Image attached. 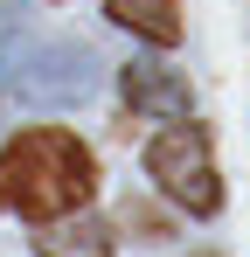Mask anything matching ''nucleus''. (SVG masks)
<instances>
[{
  "instance_id": "1",
  "label": "nucleus",
  "mask_w": 250,
  "mask_h": 257,
  "mask_svg": "<svg viewBox=\"0 0 250 257\" xmlns=\"http://www.w3.org/2000/svg\"><path fill=\"white\" fill-rule=\"evenodd\" d=\"M97 188V160L77 132L63 125H28L0 146V209L21 222H63L83 215Z\"/></svg>"
},
{
  "instance_id": "2",
  "label": "nucleus",
  "mask_w": 250,
  "mask_h": 257,
  "mask_svg": "<svg viewBox=\"0 0 250 257\" xmlns=\"http://www.w3.org/2000/svg\"><path fill=\"white\" fill-rule=\"evenodd\" d=\"M97 49L77 35H56L42 21L0 14V90L35 104V111H70L97 90Z\"/></svg>"
},
{
  "instance_id": "3",
  "label": "nucleus",
  "mask_w": 250,
  "mask_h": 257,
  "mask_svg": "<svg viewBox=\"0 0 250 257\" xmlns=\"http://www.w3.org/2000/svg\"><path fill=\"white\" fill-rule=\"evenodd\" d=\"M146 174L174 209L188 215H215L222 209V181H215V153H208V132L195 118H174L167 132H153L146 146Z\"/></svg>"
},
{
  "instance_id": "4",
  "label": "nucleus",
  "mask_w": 250,
  "mask_h": 257,
  "mask_svg": "<svg viewBox=\"0 0 250 257\" xmlns=\"http://www.w3.org/2000/svg\"><path fill=\"white\" fill-rule=\"evenodd\" d=\"M42 257H111V222L104 215H63V222H42L35 229Z\"/></svg>"
},
{
  "instance_id": "5",
  "label": "nucleus",
  "mask_w": 250,
  "mask_h": 257,
  "mask_svg": "<svg viewBox=\"0 0 250 257\" xmlns=\"http://www.w3.org/2000/svg\"><path fill=\"white\" fill-rule=\"evenodd\" d=\"M104 14L132 28L139 42H160V49L181 42V0H104Z\"/></svg>"
},
{
  "instance_id": "6",
  "label": "nucleus",
  "mask_w": 250,
  "mask_h": 257,
  "mask_svg": "<svg viewBox=\"0 0 250 257\" xmlns=\"http://www.w3.org/2000/svg\"><path fill=\"white\" fill-rule=\"evenodd\" d=\"M125 104H132V111L188 118V84H181V77H167V70H153V63H132V70H125Z\"/></svg>"
},
{
  "instance_id": "7",
  "label": "nucleus",
  "mask_w": 250,
  "mask_h": 257,
  "mask_svg": "<svg viewBox=\"0 0 250 257\" xmlns=\"http://www.w3.org/2000/svg\"><path fill=\"white\" fill-rule=\"evenodd\" d=\"M0 111H7V90H0Z\"/></svg>"
}]
</instances>
